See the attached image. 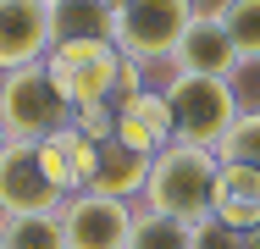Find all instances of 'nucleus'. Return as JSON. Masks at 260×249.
<instances>
[{
  "label": "nucleus",
  "mask_w": 260,
  "mask_h": 249,
  "mask_svg": "<svg viewBox=\"0 0 260 249\" xmlns=\"http://www.w3.org/2000/svg\"><path fill=\"white\" fill-rule=\"evenodd\" d=\"M127 249H194V222H177V216H160L150 205H139Z\"/></svg>",
  "instance_id": "obj_15"
},
{
  "label": "nucleus",
  "mask_w": 260,
  "mask_h": 249,
  "mask_svg": "<svg viewBox=\"0 0 260 249\" xmlns=\"http://www.w3.org/2000/svg\"><path fill=\"white\" fill-rule=\"evenodd\" d=\"M144 183H150V155H139V149L116 144V139H105L100 155H94V172H89V194H105V199H144Z\"/></svg>",
  "instance_id": "obj_11"
},
{
  "label": "nucleus",
  "mask_w": 260,
  "mask_h": 249,
  "mask_svg": "<svg viewBox=\"0 0 260 249\" xmlns=\"http://www.w3.org/2000/svg\"><path fill=\"white\" fill-rule=\"evenodd\" d=\"M45 67L72 105H100V100H116L122 50L111 39H61V45H50Z\"/></svg>",
  "instance_id": "obj_5"
},
{
  "label": "nucleus",
  "mask_w": 260,
  "mask_h": 249,
  "mask_svg": "<svg viewBox=\"0 0 260 249\" xmlns=\"http://www.w3.org/2000/svg\"><path fill=\"white\" fill-rule=\"evenodd\" d=\"M72 128L83 139H94V144L116 139V105L111 100H100V105H72Z\"/></svg>",
  "instance_id": "obj_19"
},
{
  "label": "nucleus",
  "mask_w": 260,
  "mask_h": 249,
  "mask_svg": "<svg viewBox=\"0 0 260 249\" xmlns=\"http://www.w3.org/2000/svg\"><path fill=\"white\" fill-rule=\"evenodd\" d=\"M67 189L45 172V155L28 139H11L0 149V216H28V210H61Z\"/></svg>",
  "instance_id": "obj_6"
},
{
  "label": "nucleus",
  "mask_w": 260,
  "mask_h": 249,
  "mask_svg": "<svg viewBox=\"0 0 260 249\" xmlns=\"http://www.w3.org/2000/svg\"><path fill=\"white\" fill-rule=\"evenodd\" d=\"M160 95L172 105V139L183 144H205L216 149L227 139V128L238 122V95H233V78H205V72H172L160 83Z\"/></svg>",
  "instance_id": "obj_2"
},
{
  "label": "nucleus",
  "mask_w": 260,
  "mask_h": 249,
  "mask_svg": "<svg viewBox=\"0 0 260 249\" xmlns=\"http://www.w3.org/2000/svg\"><path fill=\"white\" fill-rule=\"evenodd\" d=\"M172 72H205V78H238L244 72V61H238V50H233L216 11H200L183 28V39L172 50Z\"/></svg>",
  "instance_id": "obj_9"
},
{
  "label": "nucleus",
  "mask_w": 260,
  "mask_h": 249,
  "mask_svg": "<svg viewBox=\"0 0 260 249\" xmlns=\"http://www.w3.org/2000/svg\"><path fill=\"white\" fill-rule=\"evenodd\" d=\"M216 17H221L227 39L238 50V61L244 67H260V0H221Z\"/></svg>",
  "instance_id": "obj_16"
},
{
  "label": "nucleus",
  "mask_w": 260,
  "mask_h": 249,
  "mask_svg": "<svg viewBox=\"0 0 260 249\" xmlns=\"http://www.w3.org/2000/svg\"><path fill=\"white\" fill-rule=\"evenodd\" d=\"M210 216L227 222V227H260V172H255V166L221 161L216 194H210Z\"/></svg>",
  "instance_id": "obj_12"
},
{
  "label": "nucleus",
  "mask_w": 260,
  "mask_h": 249,
  "mask_svg": "<svg viewBox=\"0 0 260 249\" xmlns=\"http://www.w3.org/2000/svg\"><path fill=\"white\" fill-rule=\"evenodd\" d=\"M50 34L61 39H111L116 34V0H55Z\"/></svg>",
  "instance_id": "obj_13"
},
{
  "label": "nucleus",
  "mask_w": 260,
  "mask_h": 249,
  "mask_svg": "<svg viewBox=\"0 0 260 249\" xmlns=\"http://www.w3.org/2000/svg\"><path fill=\"white\" fill-rule=\"evenodd\" d=\"M194 249H260V227H227V222L205 216L194 227Z\"/></svg>",
  "instance_id": "obj_18"
},
{
  "label": "nucleus",
  "mask_w": 260,
  "mask_h": 249,
  "mask_svg": "<svg viewBox=\"0 0 260 249\" xmlns=\"http://www.w3.org/2000/svg\"><path fill=\"white\" fill-rule=\"evenodd\" d=\"M61 233H67V249H127L133 205L78 189V194H67V205H61Z\"/></svg>",
  "instance_id": "obj_7"
},
{
  "label": "nucleus",
  "mask_w": 260,
  "mask_h": 249,
  "mask_svg": "<svg viewBox=\"0 0 260 249\" xmlns=\"http://www.w3.org/2000/svg\"><path fill=\"white\" fill-rule=\"evenodd\" d=\"M221 161H233V166H255L260 172V111H238V122L227 128V139L216 144Z\"/></svg>",
  "instance_id": "obj_17"
},
{
  "label": "nucleus",
  "mask_w": 260,
  "mask_h": 249,
  "mask_svg": "<svg viewBox=\"0 0 260 249\" xmlns=\"http://www.w3.org/2000/svg\"><path fill=\"white\" fill-rule=\"evenodd\" d=\"M0 249H67V233H61V210L0 216Z\"/></svg>",
  "instance_id": "obj_14"
},
{
  "label": "nucleus",
  "mask_w": 260,
  "mask_h": 249,
  "mask_svg": "<svg viewBox=\"0 0 260 249\" xmlns=\"http://www.w3.org/2000/svg\"><path fill=\"white\" fill-rule=\"evenodd\" d=\"M45 6H55V0H45Z\"/></svg>",
  "instance_id": "obj_21"
},
{
  "label": "nucleus",
  "mask_w": 260,
  "mask_h": 249,
  "mask_svg": "<svg viewBox=\"0 0 260 249\" xmlns=\"http://www.w3.org/2000/svg\"><path fill=\"white\" fill-rule=\"evenodd\" d=\"M116 105V144L139 149V155H160L172 144V105L160 89H139L127 100H111Z\"/></svg>",
  "instance_id": "obj_10"
},
{
  "label": "nucleus",
  "mask_w": 260,
  "mask_h": 249,
  "mask_svg": "<svg viewBox=\"0 0 260 249\" xmlns=\"http://www.w3.org/2000/svg\"><path fill=\"white\" fill-rule=\"evenodd\" d=\"M72 122V100L61 95V83L50 78L45 61L34 67H17V72H0V128L6 139H50Z\"/></svg>",
  "instance_id": "obj_3"
},
{
  "label": "nucleus",
  "mask_w": 260,
  "mask_h": 249,
  "mask_svg": "<svg viewBox=\"0 0 260 249\" xmlns=\"http://www.w3.org/2000/svg\"><path fill=\"white\" fill-rule=\"evenodd\" d=\"M216 172H221V155L205 144H183V139H172V144L150 155V183H144V199L139 205H150L160 216H177V222H205L210 216V194H216Z\"/></svg>",
  "instance_id": "obj_1"
},
{
  "label": "nucleus",
  "mask_w": 260,
  "mask_h": 249,
  "mask_svg": "<svg viewBox=\"0 0 260 249\" xmlns=\"http://www.w3.org/2000/svg\"><path fill=\"white\" fill-rule=\"evenodd\" d=\"M200 17V0H116V34L111 45L122 50L127 61L172 67V50L183 39V28Z\"/></svg>",
  "instance_id": "obj_4"
},
{
  "label": "nucleus",
  "mask_w": 260,
  "mask_h": 249,
  "mask_svg": "<svg viewBox=\"0 0 260 249\" xmlns=\"http://www.w3.org/2000/svg\"><path fill=\"white\" fill-rule=\"evenodd\" d=\"M55 45L50 34V6L45 0H0V72L34 67Z\"/></svg>",
  "instance_id": "obj_8"
},
{
  "label": "nucleus",
  "mask_w": 260,
  "mask_h": 249,
  "mask_svg": "<svg viewBox=\"0 0 260 249\" xmlns=\"http://www.w3.org/2000/svg\"><path fill=\"white\" fill-rule=\"evenodd\" d=\"M6 144H11V139H6V128H0V149H6Z\"/></svg>",
  "instance_id": "obj_20"
}]
</instances>
